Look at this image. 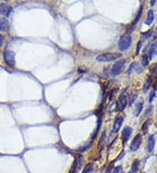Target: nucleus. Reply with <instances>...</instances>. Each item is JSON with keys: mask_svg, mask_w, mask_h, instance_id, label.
<instances>
[{"mask_svg": "<svg viewBox=\"0 0 157 173\" xmlns=\"http://www.w3.org/2000/svg\"><path fill=\"white\" fill-rule=\"evenodd\" d=\"M120 57H122V54L120 52H106V53L99 55L98 57L96 58V59L99 62H109V61L115 60Z\"/></svg>", "mask_w": 157, "mask_h": 173, "instance_id": "nucleus-1", "label": "nucleus"}, {"mask_svg": "<svg viewBox=\"0 0 157 173\" xmlns=\"http://www.w3.org/2000/svg\"><path fill=\"white\" fill-rule=\"evenodd\" d=\"M131 43H132V37H131L129 34H124L120 38L118 45H119L120 50L126 51V50H127L130 47Z\"/></svg>", "mask_w": 157, "mask_h": 173, "instance_id": "nucleus-2", "label": "nucleus"}, {"mask_svg": "<svg viewBox=\"0 0 157 173\" xmlns=\"http://www.w3.org/2000/svg\"><path fill=\"white\" fill-rule=\"evenodd\" d=\"M127 89L123 90L121 92V94L120 95L119 98L117 99L116 102V110L119 112L123 111L127 106Z\"/></svg>", "mask_w": 157, "mask_h": 173, "instance_id": "nucleus-3", "label": "nucleus"}, {"mask_svg": "<svg viewBox=\"0 0 157 173\" xmlns=\"http://www.w3.org/2000/svg\"><path fill=\"white\" fill-rule=\"evenodd\" d=\"M126 63H127V59H121L118 60L117 62L114 63L113 66L112 67V69H111L112 74H113V76H116V75L120 74L123 72V70H124Z\"/></svg>", "mask_w": 157, "mask_h": 173, "instance_id": "nucleus-4", "label": "nucleus"}, {"mask_svg": "<svg viewBox=\"0 0 157 173\" xmlns=\"http://www.w3.org/2000/svg\"><path fill=\"white\" fill-rule=\"evenodd\" d=\"M4 59L8 66L14 67L15 66V53L11 50H7L4 52Z\"/></svg>", "mask_w": 157, "mask_h": 173, "instance_id": "nucleus-5", "label": "nucleus"}, {"mask_svg": "<svg viewBox=\"0 0 157 173\" xmlns=\"http://www.w3.org/2000/svg\"><path fill=\"white\" fill-rule=\"evenodd\" d=\"M141 141H142V136L141 134H137L131 142L130 144V150L131 151H136L139 147L141 144Z\"/></svg>", "mask_w": 157, "mask_h": 173, "instance_id": "nucleus-6", "label": "nucleus"}, {"mask_svg": "<svg viewBox=\"0 0 157 173\" xmlns=\"http://www.w3.org/2000/svg\"><path fill=\"white\" fill-rule=\"evenodd\" d=\"M12 12V8L6 4H0V14L5 17H9Z\"/></svg>", "mask_w": 157, "mask_h": 173, "instance_id": "nucleus-7", "label": "nucleus"}, {"mask_svg": "<svg viewBox=\"0 0 157 173\" xmlns=\"http://www.w3.org/2000/svg\"><path fill=\"white\" fill-rule=\"evenodd\" d=\"M132 128L129 127V126H126L124 128H123V130H122V133H121V137H122V142H123V143H126L127 141L129 139V137H130L131 134H132Z\"/></svg>", "mask_w": 157, "mask_h": 173, "instance_id": "nucleus-8", "label": "nucleus"}, {"mask_svg": "<svg viewBox=\"0 0 157 173\" xmlns=\"http://www.w3.org/2000/svg\"><path fill=\"white\" fill-rule=\"evenodd\" d=\"M122 122H123V118L121 116H119L117 117L115 120H114V122H113V132L114 133H117L118 131L120 129V127L122 125Z\"/></svg>", "mask_w": 157, "mask_h": 173, "instance_id": "nucleus-9", "label": "nucleus"}, {"mask_svg": "<svg viewBox=\"0 0 157 173\" xmlns=\"http://www.w3.org/2000/svg\"><path fill=\"white\" fill-rule=\"evenodd\" d=\"M155 146V138L154 135H150L148 141V151L151 153L154 150Z\"/></svg>", "mask_w": 157, "mask_h": 173, "instance_id": "nucleus-10", "label": "nucleus"}, {"mask_svg": "<svg viewBox=\"0 0 157 173\" xmlns=\"http://www.w3.org/2000/svg\"><path fill=\"white\" fill-rule=\"evenodd\" d=\"M154 19H155V15H154V11L153 10H149L148 13H147V19L145 20V24L149 26L153 23L154 21Z\"/></svg>", "mask_w": 157, "mask_h": 173, "instance_id": "nucleus-11", "label": "nucleus"}, {"mask_svg": "<svg viewBox=\"0 0 157 173\" xmlns=\"http://www.w3.org/2000/svg\"><path fill=\"white\" fill-rule=\"evenodd\" d=\"M157 54V43H154L151 45L150 50H149V53H148V59H152L156 56Z\"/></svg>", "mask_w": 157, "mask_h": 173, "instance_id": "nucleus-12", "label": "nucleus"}, {"mask_svg": "<svg viewBox=\"0 0 157 173\" xmlns=\"http://www.w3.org/2000/svg\"><path fill=\"white\" fill-rule=\"evenodd\" d=\"M9 27V24L6 19H0V31L5 32Z\"/></svg>", "mask_w": 157, "mask_h": 173, "instance_id": "nucleus-13", "label": "nucleus"}, {"mask_svg": "<svg viewBox=\"0 0 157 173\" xmlns=\"http://www.w3.org/2000/svg\"><path fill=\"white\" fill-rule=\"evenodd\" d=\"M105 140H106V130L103 131V133L101 135L99 140V143H98V148L99 150H102V148L104 147V143H105Z\"/></svg>", "mask_w": 157, "mask_h": 173, "instance_id": "nucleus-14", "label": "nucleus"}, {"mask_svg": "<svg viewBox=\"0 0 157 173\" xmlns=\"http://www.w3.org/2000/svg\"><path fill=\"white\" fill-rule=\"evenodd\" d=\"M151 84H152V77H151L150 75H148V76H147V79H146V81H145V83H144V87H143L144 92H146L147 90L150 88Z\"/></svg>", "mask_w": 157, "mask_h": 173, "instance_id": "nucleus-15", "label": "nucleus"}, {"mask_svg": "<svg viewBox=\"0 0 157 173\" xmlns=\"http://www.w3.org/2000/svg\"><path fill=\"white\" fill-rule=\"evenodd\" d=\"M143 105H144L143 100H141V101L137 104V107H136V109H135V115H136V116L140 115V114L141 113L142 109H143Z\"/></svg>", "mask_w": 157, "mask_h": 173, "instance_id": "nucleus-16", "label": "nucleus"}, {"mask_svg": "<svg viewBox=\"0 0 157 173\" xmlns=\"http://www.w3.org/2000/svg\"><path fill=\"white\" fill-rule=\"evenodd\" d=\"M142 10H143V7H142V5H141L140 8H139V11H138L137 15H136L135 19H134V21H133V26H134V25L137 23L138 21H139V19H140V18H141V14H142Z\"/></svg>", "mask_w": 157, "mask_h": 173, "instance_id": "nucleus-17", "label": "nucleus"}, {"mask_svg": "<svg viewBox=\"0 0 157 173\" xmlns=\"http://www.w3.org/2000/svg\"><path fill=\"white\" fill-rule=\"evenodd\" d=\"M92 171H93V164H92V163H90V164H87L85 165L82 173H92Z\"/></svg>", "mask_w": 157, "mask_h": 173, "instance_id": "nucleus-18", "label": "nucleus"}, {"mask_svg": "<svg viewBox=\"0 0 157 173\" xmlns=\"http://www.w3.org/2000/svg\"><path fill=\"white\" fill-rule=\"evenodd\" d=\"M139 165H140V160L139 159H135L132 164V171L135 172L139 170Z\"/></svg>", "mask_w": 157, "mask_h": 173, "instance_id": "nucleus-19", "label": "nucleus"}, {"mask_svg": "<svg viewBox=\"0 0 157 173\" xmlns=\"http://www.w3.org/2000/svg\"><path fill=\"white\" fill-rule=\"evenodd\" d=\"M148 62H149V59L148 57V55L147 54H143L142 57H141V64H142V67H148Z\"/></svg>", "mask_w": 157, "mask_h": 173, "instance_id": "nucleus-20", "label": "nucleus"}, {"mask_svg": "<svg viewBox=\"0 0 157 173\" xmlns=\"http://www.w3.org/2000/svg\"><path fill=\"white\" fill-rule=\"evenodd\" d=\"M150 119H148V120H147V121L143 123V125H142V131H143L144 133H147V132H148V128H149V125H150Z\"/></svg>", "mask_w": 157, "mask_h": 173, "instance_id": "nucleus-21", "label": "nucleus"}, {"mask_svg": "<svg viewBox=\"0 0 157 173\" xmlns=\"http://www.w3.org/2000/svg\"><path fill=\"white\" fill-rule=\"evenodd\" d=\"M134 69L136 71V73H139V74H141V73H142L143 72V67L141 66V65L138 64V63H134Z\"/></svg>", "mask_w": 157, "mask_h": 173, "instance_id": "nucleus-22", "label": "nucleus"}, {"mask_svg": "<svg viewBox=\"0 0 157 173\" xmlns=\"http://www.w3.org/2000/svg\"><path fill=\"white\" fill-rule=\"evenodd\" d=\"M150 74L153 76H156L157 75V63H155L150 68Z\"/></svg>", "mask_w": 157, "mask_h": 173, "instance_id": "nucleus-23", "label": "nucleus"}, {"mask_svg": "<svg viewBox=\"0 0 157 173\" xmlns=\"http://www.w3.org/2000/svg\"><path fill=\"white\" fill-rule=\"evenodd\" d=\"M134 63L135 62H134V63H132V64L129 66V67H128V69H127V74H130V73L133 71V69H134Z\"/></svg>", "mask_w": 157, "mask_h": 173, "instance_id": "nucleus-24", "label": "nucleus"}, {"mask_svg": "<svg viewBox=\"0 0 157 173\" xmlns=\"http://www.w3.org/2000/svg\"><path fill=\"white\" fill-rule=\"evenodd\" d=\"M141 41L140 40V41L138 42L137 46H136V54H138V53L140 52V50H141Z\"/></svg>", "mask_w": 157, "mask_h": 173, "instance_id": "nucleus-25", "label": "nucleus"}, {"mask_svg": "<svg viewBox=\"0 0 157 173\" xmlns=\"http://www.w3.org/2000/svg\"><path fill=\"white\" fill-rule=\"evenodd\" d=\"M137 95H134V96L131 97V100H130V103H129V105H132L133 103H134V101L136 100V98H137Z\"/></svg>", "mask_w": 157, "mask_h": 173, "instance_id": "nucleus-26", "label": "nucleus"}, {"mask_svg": "<svg viewBox=\"0 0 157 173\" xmlns=\"http://www.w3.org/2000/svg\"><path fill=\"white\" fill-rule=\"evenodd\" d=\"M155 91H152V93L150 94V96H149V103H152V101L154 100V98H155Z\"/></svg>", "mask_w": 157, "mask_h": 173, "instance_id": "nucleus-27", "label": "nucleus"}, {"mask_svg": "<svg viewBox=\"0 0 157 173\" xmlns=\"http://www.w3.org/2000/svg\"><path fill=\"white\" fill-rule=\"evenodd\" d=\"M4 44V36L0 34V47Z\"/></svg>", "mask_w": 157, "mask_h": 173, "instance_id": "nucleus-28", "label": "nucleus"}, {"mask_svg": "<svg viewBox=\"0 0 157 173\" xmlns=\"http://www.w3.org/2000/svg\"><path fill=\"white\" fill-rule=\"evenodd\" d=\"M152 109H153V107H152V106H149L148 109H147V115H149V114H150V111Z\"/></svg>", "mask_w": 157, "mask_h": 173, "instance_id": "nucleus-29", "label": "nucleus"}, {"mask_svg": "<svg viewBox=\"0 0 157 173\" xmlns=\"http://www.w3.org/2000/svg\"><path fill=\"white\" fill-rule=\"evenodd\" d=\"M155 4V0H153V1H151V2H150L151 5H154Z\"/></svg>", "mask_w": 157, "mask_h": 173, "instance_id": "nucleus-30", "label": "nucleus"}, {"mask_svg": "<svg viewBox=\"0 0 157 173\" xmlns=\"http://www.w3.org/2000/svg\"><path fill=\"white\" fill-rule=\"evenodd\" d=\"M128 173H134V172H133L132 171H128Z\"/></svg>", "mask_w": 157, "mask_h": 173, "instance_id": "nucleus-31", "label": "nucleus"}, {"mask_svg": "<svg viewBox=\"0 0 157 173\" xmlns=\"http://www.w3.org/2000/svg\"><path fill=\"white\" fill-rule=\"evenodd\" d=\"M155 89L157 90V83H156V85H155Z\"/></svg>", "mask_w": 157, "mask_h": 173, "instance_id": "nucleus-32", "label": "nucleus"}]
</instances>
